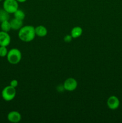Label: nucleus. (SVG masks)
Masks as SVG:
<instances>
[{
    "label": "nucleus",
    "instance_id": "obj_1",
    "mask_svg": "<svg viewBox=\"0 0 122 123\" xmlns=\"http://www.w3.org/2000/svg\"><path fill=\"white\" fill-rule=\"evenodd\" d=\"M35 27L31 25L23 26L18 32V37L19 39L23 42H32L35 37Z\"/></svg>",
    "mask_w": 122,
    "mask_h": 123
},
{
    "label": "nucleus",
    "instance_id": "obj_2",
    "mask_svg": "<svg viewBox=\"0 0 122 123\" xmlns=\"http://www.w3.org/2000/svg\"><path fill=\"white\" fill-rule=\"evenodd\" d=\"M7 61L11 64H17L22 60V53L19 49L13 48L8 50L7 55Z\"/></svg>",
    "mask_w": 122,
    "mask_h": 123
},
{
    "label": "nucleus",
    "instance_id": "obj_3",
    "mask_svg": "<svg viewBox=\"0 0 122 123\" xmlns=\"http://www.w3.org/2000/svg\"><path fill=\"white\" fill-rule=\"evenodd\" d=\"M16 95V88L13 87L10 85H8L4 88L1 92L2 98L6 102H10L13 100L15 98Z\"/></svg>",
    "mask_w": 122,
    "mask_h": 123
},
{
    "label": "nucleus",
    "instance_id": "obj_4",
    "mask_svg": "<svg viewBox=\"0 0 122 123\" xmlns=\"http://www.w3.org/2000/svg\"><path fill=\"white\" fill-rule=\"evenodd\" d=\"M3 9L10 14H13L19 9V2L17 0H4L3 2Z\"/></svg>",
    "mask_w": 122,
    "mask_h": 123
},
{
    "label": "nucleus",
    "instance_id": "obj_5",
    "mask_svg": "<svg viewBox=\"0 0 122 123\" xmlns=\"http://www.w3.org/2000/svg\"><path fill=\"white\" fill-rule=\"evenodd\" d=\"M63 88L68 91H73L77 88L78 83L75 79L73 78H69L66 79L63 84Z\"/></svg>",
    "mask_w": 122,
    "mask_h": 123
},
{
    "label": "nucleus",
    "instance_id": "obj_6",
    "mask_svg": "<svg viewBox=\"0 0 122 123\" xmlns=\"http://www.w3.org/2000/svg\"><path fill=\"white\" fill-rule=\"evenodd\" d=\"M106 105L109 109L111 110H116L118 109L120 106V100L117 97L115 96H111L108 98Z\"/></svg>",
    "mask_w": 122,
    "mask_h": 123
},
{
    "label": "nucleus",
    "instance_id": "obj_7",
    "mask_svg": "<svg viewBox=\"0 0 122 123\" xmlns=\"http://www.w3.org/2000/svg\"><path fill=\"white\" fill-rule=\"evenodd\" d=\"M7 120L11 123H17L22 120V115L19 112L13 111L10 112L7 115Z\"/></svg>",
    "mask_w": 122,
    "mask_h": 123
},
{
    "label": "nucleus",
    "instance_id": "obj_8",
    "mask_svg": "<svg viewBox=\"0 0 122 123\" xmlns=\"http://www.w3.org/2000/svg\"><path fill=\"white\" fill-rule=\"evenodd\" d=\"M11 42L10 36L8 32L4 31H0V46H8Z\"/></svg>",
    "mask_w": 122,
    "mask_h": 123
},
{
    "label": "nucleus",
    "instance_id": "obj_9",
    "mask_svg": "<svg viewBox=\"0 0 122 123\" xmlns=\"http://www.w3.org/2000/svg\"><path fill=\"white\" fill-rule=\"evenodd\" d=\"M36 36L39 37H44L47 34V29L43 25H38L35 27Z\"/></svg>",
    "mask_w": 122,
    "mask_h": 123
},
{
    "label": "nucleus",
    "instance_id": "obj_10",
    "mask_svg": "<svg viewBox=\"0 0 122 123\" xmlns=\"http://www.w3.org/2000/svg\"><path fill=\"white\" fill-rule=\"evenodd\" d=\"M11 30H19L23 26V20L14 18L10 21Z\"/></svg>",
    "mask_w": 122,
    "mask_h": 123
},
{
    "label": "nucleus",
    "instance_id": "obj_11",
    "mask_svg": "<svg viewBox=\"0 0 122 123\" xmlns=\"http://www.w3.org/2000/svg\"><path fill=\"white\" fill-rule=\"evenodd\" d=\"M83 34V29L78 26H74L71 31V35L73 38H77L80 37Z\"/></svg>",
    "mask_w": 122,
    "mask_h": 123
},
{
    "label": "nucleus",
    "instance_id": "obj_12",
    "mask_svg": "<svg viewBox=\"0 0 122 123\" xmlns=\"http://www.w3.org/2000/svg\"><path fill=\"white\" fill-rule=\"evenodd\" d=\"M1 31H4V32H9L11 30L10 22L9 20H5L1 22Z\"/></svg>",
    "mask_w": 122,
    "mask_h": 123
},
{
    "label": "nucleus",
    "instance_id": "obj_13",
    "mask_svg": "<svg viewBox=\"0 0 122 123\" xmlns=\"http://www.w3.org/2000/svg\"><path fill=\"white\" fill-rule=\"evenodd\" d=\"M10 18V13H8L7 11L4 9L0 10V22L8 20Z\"/></svg>",
    "mask_w": 122,
    "mask_h": 123
},
{
    "label": "nucleus",
    "instance_id": "obj_14",
    "mask_svg": "<svg viewBox=\"0 0 122 123\" xmlns=\"http://www.w3.org/2000/svg\"><path fill=\"white\" fill-rule=\"evenodd\" d=\"M14 18H16V19H19V20H23V19L25 18V14L24 13L23 11H22V10L17 9L14 13Z\"/></svg>",
    "mask_w": 122,
    "mask_h": 123
},
{
    "label": "nucleus",
    "instance_id": "obj_15",
    "mask_svg": "<svg viewBox=\"0 0 122 123\" xmlns=\"http://www.w3.org/2000/svg\"><path fill=\"white\" fill-rule=\"evenodd\" d=\"M8 49L6 46H0V57H6L8 54Z\"/></svg>",
    "mask_w": 122,
    "mask_h": 123
},
{
    "label": "nucleus",
    "instance_id": "obj_16",
    "mask_svg": "<svg viewBox=\"0 0 122 123\" xmlns=\"http://www.w3.org/2000/svg\"><path fill=\"white\" fill-rule=\"evenodd\" d=\"M18 84H19V82L16 79H13V80H11V82H10V85L14 88H16L18 86Z\"/></svg>",
    "mask_w": 122,
    "mask_h": 123
},
{
    "label": "nucleus",
    "instance_id": "obj_17",
    "mask_svg": "<svg viewBox=\"0 0 122 123\" xmlns=\"http://www.w3.org/2000/svg\"><path fill=\"white\" fill-rule=\"evenodd\" d=\"M72 37L71 35H67V36H65L64 37V38H63V40H64V41L65 42H67V43H69V42H71L72 39Z\"/></svg>",
    "mask_w": 122,
    "mask_h": 123
},
{
    "label": "nucleus",
    "instance_id": "obj_18",
    "mask_svg": "<svg viewBox=\"0 0 122 123\" xmlns=\"http://www.w3.org/2000/svg\"><path fill=\"white\" fill-rule=\"evenodd\" d=\"M18 1V2H20V3H23V2H26L27 0H17Z\"/></svg>",
    "mask_w": 122,
    "mask_h": 123
},
{
    "label": "nucleus",
    "instance_id": "obj_19",
    "mask_svg": "<svg viewBox=\"0 0 122 123\" xmlns=\"http://www.w3.org/2000/svg\"><path fill=\"white\" fill-rule=\"evenodd\" d=\"M2 1V0H0V1Z\"/></svg>",
    "mask_w": 122,
    "mask_h": 123
},
{
    "label": "nucleus",
    "instance_id": "obj_20",
    "mask_svg": "<svg viewBox=\"0 0 122 123\" xmlns=\"http://www.w3.org/2000/svg\"><path fill=\"white\" fill-rule=\"evenodd\" d=\"M0 10H1V8H0Z\"/></svg>",
    "mask_w": 122,
    "mask_h": 123
}]
</instances>
